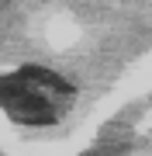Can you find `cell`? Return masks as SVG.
Instances as JSON below:
<instances>
[{
	"label": "cell",
	"mask_w": 152,
	"mask_h": 156,
	"mask_svg": "<svg viewBox=\"0 0 152 156\" xmlns=\"http://www.w3.org/2000/svg\"><path fill=\"white\" fill-rule=\"evenodd\" d=\"M73 104V87L45 66H21L17 73L0 76V108L17 125H56Z\"/></svg>",
	"instance_id": "cell-1"
}]
</instances>
